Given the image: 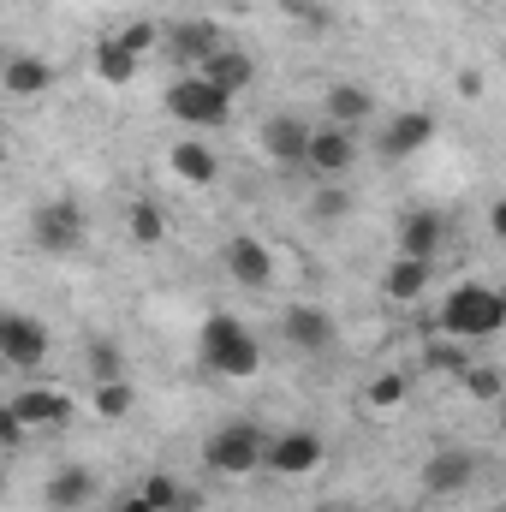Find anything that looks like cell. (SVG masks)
I'll use <instances>...</instances> for the list:
<instances>
[{
  "instance_id": "cell-1",
  "label": "cell",
  "mask_w": 506,
  "mask_h": 512,
  "mask_svg": "<svg viewBox=\"0 0 506 512\" xmlns=\"http://www.w3.org/2000/svg\"><path fill=\"white\" fill-rule=\"evenodd\" d=\"M501 328H506V298L495 286L465 280V286L447 292V304H441V334H447V340L471 346V340H495Z\"/></svg>"
},
{
  "instance_id": "cell-2",
  "label": "cell",
  "mask_w": 506,
  "mask_h": 512,
  "mask_svg": "<svg viewBox=\"0 0 506 512\" xmlns=\"http://www.w3.org/2000/svg\"><path fill=\"white\" fill-rule=\"evenodd\" d=\"M203 364H209L215 376H227V382H251L256 370H262V340H256L239 316L215 310V316L203 322Z\"/></svg>"
},
{
  "instance_id": "cell-3",
  "label": "cell",
  "mask_w": 506,
  "mask_h": 512,
  "mask_svg": "<svg viewBox=\"0 0 506 512\" xmlns=\"http://www.w3.org/2000/svg\"><path fill=\"white\" fill-rule=\"evenodd\" d=\"M262 429H256L251 417H233V423H221V429H209V441H203V465L209 471H221V477H251L262 471Z\"/></svg>"
},
{
  "instance_id": "cell-4",
  "label": "cell",
  "mask_w": 506,
  "mask_h": 512,
  "mask_svg": "<svg viewBox=\"0 0 506 512\" xmlns=\"http://www.w3.org/2000/svg\"><path fill=\"white\" fill-rule=\"evenodd\" d=\"M84 239H90V215H84L78 203H66V197L36 203V215H30V245L42 256H72V251H84Z\"/></svg>"
},
{
  "instance_id": "cell-5",
  "label": "cell",
  "mask_w": 506,
  "mask_h": 512,
  "mask_svg": "<svg viewBox=\"0 0 506 512\" xmlns=\"http://www.w3.org/2000/svg\"><path fill=\"white\" fill-rule=\"evenodd\" d=\"M167 114L173 120H185V126L197 131H215L233 120V96L227 90H215L209 78H197V72H185V78H173L167 84Z\"/></svg>"
},
{
  "instance_id": "cell-6",
  "label": "cell",
  "mask_w": 506,
  "mask_h": 512,
  "mask_svg": "<svg viewBox=\"0 0 506 512\" xmlns=\"http://www.w3.org/2000/svg\"><path fill=\"white\" fill-rule=\"evenodd\" d=\"M48 346H54L48 322H36V316H24V310H0V364L36 370V364L48 358Z\"/></svg>"
},
{
  "instance_id": "cell-7",
  "label": "cell",
  "mask_w": 506,
  "mask_h": 512,
  "mask_svg": "<svg viewBox=\"0 0 506 512\" xmlns=\"http://www.w3.org/2000/svg\"><path fill=\"white\" fill-rule=\"evenodd\" d=\"M483 477V465H477V453L471 447H435L429 453V465H423V495H435V501H453V495H471V483Z\"/></svg>"
},
{
  "instance_id": "cell-8",
  "label": "cell",
  "mask_w": 506,
  "mask_h": 512,
  "mask_svg": "<svg viewBox=\"0 0 506 512\" xmlns=\"http://www.w3.org/2000/svg\"><path fill=\"white\" fill-rule=\"evenodd\" d=\"M280 340H286L292 352H304V358H322V352H334L340 328H334V316H328L322 304H292V310L280 316Z\"/></svg>"
},
{
  "instance_id": "cell-9",
  "label": "cell",
  "mask_w": 506,
  "mask_h": 512,
  "mask_svg": "<svg viewBox=\"0 0 506 512\" xmlns=\"http://www.w3.org/2000/svg\"><path fill=\"white\" fill-rule=\"evenodd\" d=\"M262 465L274 477H310L322 465V435L316 429H286V435H268L262 441Z\"/></svg>"
},
{
  "instance_id": "cell-10",
  "label": "cell",
  "mask_w": 506,
  "mask_h": 512,
  "mask_svg": "<svg viewBox=\"0 0 506 512\" xmlns=\"http://www.w3.org/2000/svg\"><path fill=\"white\" fill-rule=\"evenodd\" d=\"M358 161V131H340V126H310V143H304V167L316 179H340L352 173Z\"/></svg>"
},
{
  "instance_id": "cell-11",
  "label": "cell",
  "mask_w": 506,
  "mask_h": 512,
  "mask_svg": "<svg viewBox=\"0 0 506 512\" xmlns=\"http://www.w3.org/2000/svg\"><path fill=\"white\" fill-rule=\"evenodd\" d=\"M221 268H227L245 292L274 286V256H268V245H262V239H251V233H233V239L221 245Z\"/></svg>"
},
{
  "instance_id": "cell-12",
  "label": "cell",
  "mask_w": 506,
  "mask_h": 512,
  "mask_svg": "<svg viewBox=\"0 0 506 512\" xmlns=\"http://www.w3.org/2000/svg\"><path fill=\"white\" fill-rule=\"evenodd\" d=\"M221 42H227V36H221V24H215V18H179V24L161 36V48L173 54V66H191V72H197Z\"/></svg>"
},
{
  "instance_id": "cell-13",
  "label": "cell",
  "mask_w": 506,
  "mask_h": 512,
  "mask_svg": "<svg viewBox=\"0 0 506 512\" xmlns=\"http://www.w3.org/2000/svg\"><path fill=\"white\" fill-rule=\"evenodd\" d=\"M429 137H435V114H429V108L393 114V120L381 126V137H376V155H381V161H411Z\"/></svg>"
},
{
  "instance_id": "cell-14",
  "label": "cell",
  "mask_w": 506,
  "mask_h": 512,
  "mask_svg": "<svg viewBox=\"0 0 506 512\" xmlns=\"http://www.w3.org/2000/svg\"><path fill=\"white\" fill-rule=\"evenodd\" d=\"M6 405H12V417L24 423V435H36V429H60V423L72 417V399H66L60 387H24V393H12Z\"/></svg>"
},
{
  "instance_id": "cell-15",
  "label": "cell",
  "mask_w": 506,
  "mask_h": 512,
  "mask_svg": "<svg viewBox=\"0 0 506 512\" xmlns=\"http://www.w3.org/2000/svg\"><path fill=\"white\" fill-rule=\"evenodd\" d=\"M447 245V215L441 209H405L399 215V256H417V262H435V251Z\"/></svg>"
},
{
  "instance_id": "cell-16",
  "label": "cell",
  "mask_w": 506,
  "mask_h": 512,
  "mask_svg": "<svg viewBox=\"0 0 506 512\" xmlns=\"http://www.w3.org/2000/svg\"><path fill=\"white\" fill-rule=\"evenodd\" d=\"M96 489H102L96 471L72 459V465H60V471L42 483V501H48V512H84L90 501H96Z\"/></svg>"
},
{
  "instance_id": "cell-17",
  "label": "cell",
  "mask_w": 506,
  "mask_h": 512,
  "mask_svg": "<svg viewBox=\"0 0 506 512\" xmlns=\"http://www.w3.org/2000/svg\"><path fill=\"white\" fill-rule=\"evenodd\" d=\"M304 143H310V120L298 114H268L262 120V155L280 167H304Z\"/></svg>"
},
{
  "instance_id": "cell-18",
  "label": "cell",
  "mask_w": 506,
  "mask_h": 512,
  "mask_svg": "<svg viewBox=\"0 0 506 512\" xmlns=\"http://www.w3.org/2000/svg\"><path fill=\"white\" fill-rule=\"evenodd\" d=\"M197 78H209L215 90H227V96H239V90H251L256 78V60L245 54V48H233V42H221L203 66H197Z\"/></svg>"
},
{
  "instance_id": "cell-19",
  "label": "cell",
  "mask_w": 506,
  "mask_h": 512,
  "mask_svg": "<svg viewBox=\"0 0 506 512\" xmlns=\"http://www.w3.org/2000/svg\"><path fill=\"white\" fill-rule=\"evenodd\" d=\"M322 114H328V126L340 131H358L370 114H376V96L364 90V84H334L328 96H322Z\"/></svg>"
},
{
  "instance_id": "cell-20",
  "label": "cell",
  "mask_w": 506,
  "mask_h": 512,
  "mask_svg": "<svg viewBox=\"0 0 506 512\" xmlns=\"http://www.w3.org/2000/svg\"><path fill=\"white\" fill-rule=\"evenodd\" d=\"M0 84H6V96H48L54 90V66L42 60V54H12L6 60V72H0Z\"/></svg>"
},
{
  "instance_id": "cell-21",
  "label": "cell",
  "mask_w": 506,
  "mask_h": 512,
  "mask_svg": "<svg viewBox=\"0 0 506 512\" xmlns=\"http://www.w3.org/2000/svg\"><path fill=\"white\" fill-rule=\"evenodd\" d=\"M143 501L155 512H203V495L191 489V483H179L173 471H155V477H143V489H137Z\"/></svg>"
},
{
  "instance_id": "cell-22",
  "label": "cell",
  "mask_w": 506,
  "mask_h": 512,
  "mask_svg": "<svg viewBox=\"0 0 506 512\" xmlns=\"http://www.w3.org/2000/svg\"><path fill=\"white\" fill-rule=\"evenodd\" d=\"M381 292H387L393 304H417V298L429 292V262H417V256H393L387 274H381Z\"/></svg>"
},
{
  "instance_id": "cell-23",
  "label": "cell",
  "mask_w": 506,
  "mask_h": 512,
  "mask_svg": "<svg viewBox=\"0 0 506 512\" xmlns=\"http://www.w3.org/2000/svg\"><path fill=\"white\" fill-rule=\"evenodd\" d=\"M173 173L185 179V185H215L221 179V155L209 149V143H173Z\"/></svg>"
},
{
  "instance_id": "cell-24",
  "label": "cell",
  "mask_w": 506,
  "mask_h": 512,
  "mask_svg": "<svg viewBox=\"0 0 506 512\" xmlns=\"http://www.w3.org/2000/svg\"><path fill=\"white\" fill-rule=\"evenodd\" d=\"M96 78L102 84H131L137 78V54H131L120 36H102L96 42Z\"/></svg>"
},
{
  "instance_id": "cell-25",
  "label": "cell",
  "mask_w": 506,
  "mask_h": 512,
  "mask_svg": "<svg viewBox=\"0 0 506 512\" xmlns=\"http://www.w3.org/2000/svg\"><path fill=\"white\" fill-rule=\"evenodd\" d=\"M126 233H131V245H161V239H167V215H161V203L137 197V203L126 209Z\"/></svg>"
},
{
  "instance_id": "cell-26",
  "label": "cell",
  "mask_w": 506,
  "mask_h": 512,
  "mask_svg": "<svg viewBox=\"0 0 506 512\" xmlns=\"http://www.w3.org/2000/svg\"><path fill=\"white\" fill-rule=\"evenodd\" d=\"M423 364H429L435 376H465V370H471V352H465L459 340H447V334H441V340H429Z\"/></svg>"
},
{
  "instance_id": "cell-27",
  "label": "cell",
  "mask_w": 506,
  "mask_h": 512,
  "mask_svg": "<svg viewBox=\"0 0 506 512\" xmlns=\"http://www.w3.org/2000/svg\"><path fill=\"white\" fill-rule=\"evenodd\" d=\"M405 393H411V382L387 370V376H376V382L364 387V405H370V411H381V417H387V411H399V405H405Z\"/></svg>"
},
{
  "instance_id": "cell-28",
  "label": "cell",
  "mask_w": 506,
  "mask_h": 512,
  "mask_svg": "<svg viewBox=\"0 0 506 512\" xmlns=\"http://www.w3.org/2000/svg\"><path fill=\"white\" fill-rule=\"evenodd\" d=\"M90 399H96V417L120 423V417L131 411V399H137V393H131V382L120 376V382H96V393H90Z\"/></svg>"
},
{
  "instance_id": "cell-29",
  "label": "cell",
  "mask_w": 506,
  "mask_h": 512,
  "mask_svg": "<svg viewBox=\"0 0 506 512\" xmlns=\"http://www.w3.org/2000/svg\"><path fill=\"white\" fill-rule=\"evenodd\" d=\"M310 215H316V221H346V215H352V197H346L340 185H328V191L310 197Z\"/></svg>"
},
{
  "instance_id": "cell-30",
  "label": "cell",
  "mask_w": 506,
  "mask_h": 512,
  "mask_svg": "<svg viewBox=\"0 0 506 512\" xmlns=\"http://www.w3.org/2000/svg\"><path fill=\"white\" fill-rule=\"evenodd\" d=\"M459 382H465V393H471V399H495V393H501V370H489V364H471Z\"/></svg>"
},
{
  "instance_id": "cell-31",
  "label": "cell",
  "mask_w": 506,
  "mask_h": 512,
  "mask_svg": "<svg viewBox=\"0 0 506 512\" xmlns=\"http://www.w3.org/2000/svg\"><path fill=\"white\" fill-rule=\"evenodd\" d=\"M120 42H126L131 54H137V60H143V54H149V48H155V42H161V30H155V24H149V18H137V24H126V30H120Z\"/></svg>"
},
{
  "instance_id": "cell-32",
  "label": "cell",
  "mask_w": 506,
  "mask_h": 512,
  "mask_svg": "<svg viewBox=\"0 0 506 512\" xmlns=\"http://www.w3.org/2000/svg\"><path fill=\"white\" fill-rule=\"evenodd\" d=\"M90 370H96V382H120V376H126V364H120V352H114L108 340L90 352Z\"/></svg>"
},
{
  "instance_id": "cell-33",
  "label": "cell",
  "mask_w": 506,
  "mask_h": 512,
  "mask_svg": "<svg viewBox=\"0 0 506 512\" xmlns=\"http://www.w3.org/2000/svg\"><path fill=\"white\" fill-rule=\"evenodd\" d=\"M18 441H24V423H18V417H12V405L0 399V453H6V447H18Z\"/></svg>"
},
{
  "instance_id": "cell-34",
  "label": "cell",
  "mask_w": 506,
  "mask_h": 512,
  "mask_svg": "<svg viewBox=\"0 0 506 512\" xmlns=\"http://www.w3.org/2000/svg\"><path fill=\"white\" fill-rule=\"evenodd\" d=\"M114 512H155V507H149V501L131 489V495H120V501H114Z\"/></svg>"
},
{
  "instance_id": "cell-35",
  "label": "cell",
  "mask_w": 506,
  "mask_h": 512,
  "mask_svg": "<svg viewBox=\"0 0 506 512\" xmlns=\"http://www.w3.org/2000/svg\"><path fill=\"white\" fill-rule=\"evenodd\" d=\"M0 501H6V465H0Z\"/></svg>"
},
{
  "instance_id": "cell-36",
  "label": "cell",
  "mask_w": 506,
  "mask_h": 512,
  "mask_svg": "<svg viewBox=\"0 0 506 512\" xmlns=\"http://www.w3.org/2000/svg\"><path fill=\"white\" fill-rule=\"evenodd\" d=\"M495 512H501V507H495Z\"/></svg>"
}]
</instances>
